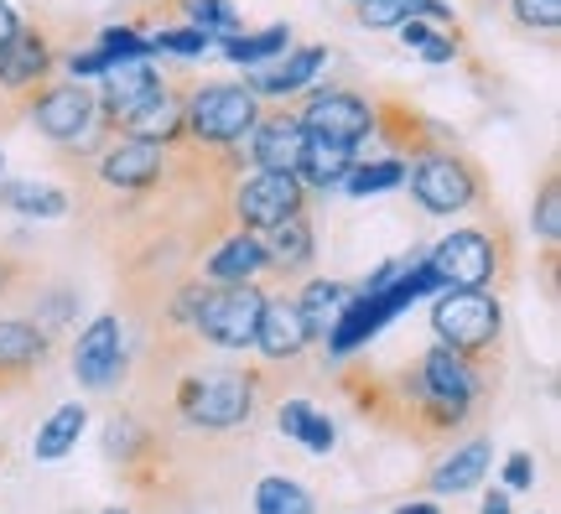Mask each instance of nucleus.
Listing matches in <instances>:
<instances>
[{"label":"nucleus","instance_id":"nucleus-13","mask_svg":"<svg viewBox=\"0 0 561 514\" xmlns=\"http://www.w3.org/2000/svg\"><path fill=\"white\" fill-rule=\"evenodd\" d=\"M47 333H42L32 317H0V396L26 390L47 364Z\"/></svg>","mask_w":561,"mask_h":514},{"label":"nucleus","instance_id":"nucleus-26","mask_svg":"<svg viewBox=\"0 0 561 514\" xmlns=\"http://www.w3.org/2000/svg\"><path fill=\"white\" fill-rule=\"evenodd\" d=\"M280 53H291V26H286V21L265 26V32H240V37L224 42V58L240 62V68H265V62H276Z\"/></svg>","mask_w":561,"mask_h":514},{"label":"nucleus","instance_id":"nucleus-30","mask_svg":"<svg viewBox=\"0 0 561 514\" xmlns=\"http://www.w3.org/2000/svg\"><path fill=\"white\" fill-rule=\"evenodd\" d=\"M146 42H151V53H161V58H203V53L214 47V37H208L203 26H187V21L157 26Z\"/></svg>","mask_w":561,"mask_h":514},{"label":"nucleus","instance_id":"nucleus-9","mask_svg":"<svg viewBox=\"0 0 561 514\" xmlns=\"http://www.w3.org/2000/svg\"><path fill=\"white\" fill-rule=\"evenodd\" d=\"M89 157H94V178L110 193H121V198H146V193H157L167 182V146H157V140L110 136V140H94Z\"/></svg>","mask_w":561,"mask_h":514},{"label":"nucleus","instance_id":"nucleus-17","mask_svg":"<svg viewBox=\"0 0 561 514\" xmlns=\"http://www.w3.org/2000/svg\"><path fill=\"white\" fill-rule=\"evenodd\" d=\"M255 349L265 354V364H286V358H297L307 349V328H301V312L297 301L276 292V297H265L261 307V328H255Z\"/></svg>","mask_w":561,"mask_h":514},{"label":"nucleus","instance_id":"nucleus-1","mask_svg":"<svg viewBox=\"0 0 561 514\" xmlns=\"http://www.w3.org/2000/svg\"><path fill=\"white\" fill-rule=\"evenodd\" d=\"M426 265L437 271L442 292H494L515 271V244L494 214V224H462L453 235H442Z\"/></svg>","mask_w":561,"mask_h":514},{"label":"nucleus","instance_id":"nucleus-5","mask_svg":"<svg viewBox=\"0 0 561 514\" xmlns=\"http://www.w3.org/2000/svg\"><path fill=\"white\" fill-rule=\"evenodd\" d=\"M255 390L261 375L240 369V364H219V369H203L187 375L178 385V415L193 432H234L255 415Z\"/></svg>","mask_w":561,"mask_h":514},{"label":"nucleus","instance_id":"nucleus-15","mask_svg":"<svg viewBox=\"0 0 561 514\" xmlns=\"http://www.w3.org/2000/svg\"><path fill=\"white\" fill-rule=\"evenodd\" d=\"M121 317L104 312L94 317L89 328L79 333V343H73V379H79L83 390H110L115 379H121Z\"/></svg>","mask_w":561,"mask_h":514},{"label":"nucleus","instance_id":"nucleus-27","mask_svg":"<svg viewBox=\"0 0 561 514\" xmlns=\"http://www.w3.org/2000/svg\"><path fill=\"white\" fill-rule=\"evenodd\" d=\"M255 514H318V499L307 494L297 478L265 473L255 483Z\"/></svg>","mask_w":561,"mask_h":514},{"label":"nucleus","instance_id":"nucleus-35","mask_svg":"<svg viewBox=\"0 0 561 514\" xmlns=\"http://www.w3.org/2000/svg\"><path fill=\"white\" fill-rule=\"evenodd\" d=\"M530 478H536L530 453H510V462H504V489H510V494H520V489H530Z\"/></svg>","mask_w":561,"mask_h":514},{"label":"nucleus","instance_id":"nucleus-8","mask_svg":"<svg viewBox=\"0 0 561 514\" xmlns=\"http://www.w3.org/2000/svg\"><path fill=\"white\" fill-rule=\"evenodd\" d=\"M261 307L265 292L261 281H244V286H208V297L198 307L193 338L208 349H255V328H261Z\"/></svg>","mask_w":561,"mask_h":514},{"label":"nucleus","instance_id":"nucleus-19","mask_svg":"<svg viewBox=\"0 0 561 514\" xmlns=\"http://www.w3.org/2000/svg\"><path fill=\"white\" fill-rule=\"evenodd\" d=\"M359 297V286H348V281H307L297 297V312H301V328H307V343H328L333 333V322L343 317V307Z\"/></svg>","mask_w":561,"mask_h":514},{"label":"nucleus","instance_id":"nucleus-39","mask_svg":"<svg viewBox=\"0 0 561 514\" xmlns=\"http://www.w3.org/2000/svg\"><path fill=\"white\" fill-rule=\"evenodd\" d=\"M396 514H442L437 504H432V499H411V504H401V510Z\"/></svg>","mask_w":561,"mask_h":514},{"label":"nucleus","instance_id":"nucleus-7","mask_svg":"<svg viewBox=\"0 0 561 514\" xmlns=\"http://www.w3.org/2000/svg\"><path fill=\"white\" fill-rule=\"evenodd\" d=\"M307 187L291 172H240L229 182V224H240L244 235H265L286 224L291 214H307Z\"/></svg>","mask_w":561,"mask_h":514},{"label":"nucleus","instance_id":"nucleus-2","mask_svg":"<svg viewBox=\"0 0 561 514\" xmlns=\"http://www.w3.org/2000/svg\"><path fill=\"white\" fill-rule=\"evenodd\" d=\"M432 333L447 354H458L473 369H494L504 343V307L494 292H437L432 307Z\"/></svg>","mask_w":561,"mask_h":514},{"label":"nucleus","instance_id":"nucleus-22","mask_svg":"<svg viewBox=\"0 0 561 514\" xmlns=\"http://www.w3.org/2000/svg\"><path fill=\"white\" fill-rule=\"evenodd\" d=\"M359 161V146H343V140H322V136H307V151L297 161V182L307 193H328L348 178V167Z\"/></svg>","mask_w":561,"mask_h":514},{"label":"nucleus","instance_id":"nucleus-37","mask_svg":"<svg viewBox=\"0 0 561 514\" xmlns=\"http://www.w3.org/2000/svg\"><path fill=\"white\" fill-rule=\"evenodd\" d=\"M16 26H21L16 5H11V0H0V47H5V42H11V32H16Z\"/></svg>","mask_w":561,"mask_h":514},{"label":"nucleus","instance_id":"nucleus-43","mask_svg":"<svg viewBox=\"0 0 561 514\" xmlns=\"http://www.w3.org/2000/svg\"><path fill=\"white\" fill-rule=\"evenodd\" d=\"M0 178H5V157H0Z\"/></svg>","mask_w":561,"mask_h":514},{"label":"nucleus","instance_id":"nucleus-3","mask_svg":"<svg viewBox=\"0 0 561 514\" xmlns=\"http://www.w3.org/2000/svg\"><path fill=\"white\" fill-rule=\"evenodd\" d=\"M261 100L234 79H208L187 89V104H182V136L193 146H208V151H234L250 140L255 119H261Z\"/></svg>","mask_w":561,"mask_h":514},{"label":"nucleus","instance_id":"nucleus-11","mask_svg":"<svg viewBox=\"0 0 561 514\" xmlns=\"http://www.w3.org/2000/svg\"><path fill=\"white\" fill-rule=\"evenodd\" d=\"M26 119H32V130H37V136H47L53 146L68 151L73 140H83L89 130H94V94H89L83 83H73V79H53L47 89L32 94Z\"/></svg>","mask_w":561,"mask_h":514},{"label":"nucleus","instance_id":"nucleus-23","mask_svg":"<svg viewBox=\"0 0 561 514\" xmlns=\"http://www.w3.org/2000/svg\"><path fill=\"white\" fill-rule=\"evenodd\" d=\"M83 426H89V411H83V400H68V406H58V411L42 421L37 442H32L37 462H58V457H68L73 447H79Z\"/></svg>","mask_w":561,"mask_h":514},{"label":"nucleus","instance_id":"nucleus-20","mask_svg":"<svg viewBox=\"0 0 561 514\" xmlns=\"http://www.w3.org/2000/svg\"><path fill=\"white\" fill-rule=\"evenodd\" d=\"M489 457H494L489 436H468V442H458V447L426 473V489H432V494H468V489H479L483 473H489Z\"/></svg>","mask_w":561,"mask_h":514},{"label":"nucleus","instance_id":"nucleus-16","mask_svg":"<svg viewBox=\"0 0 561 514\" xmlns=\"http://www.w3.org/2000/svg\"><path fill=\"white\" fill-rule=\"evenodd\" d=\"M322 62H328V47H322V42H307V47L280 53V58L265 62V68H244V89H250L255 100H297L301 89L322 73Z\"/></svg>","mask_w":561,"mask_h":514},{"label":"nucleus","instance_id":"nucleus-32","mask_svg":"<svg viewBox=\"0 0 561 514\" xmlns=\"http://www.w3.org/2000/svg\"><path fill=\"white\" fill-rule=\"evenodd\" d=\"M130 5V32H140V37H151L161 26H172V16H178V0H125Z\"/></svg>","mask_w":561,"mask_h":514},{"label":"nucleus","instance_id":"nucleus-21","mask_svg":"<svg viewBox=\"0 0 561 514\" xmlns=\"http://www.w3.org/2000/svg\"><path fill=\"white\" fill-rule=\"evenodd\" d=\"M203 271H208V281L214 286H244V281H255L265 271V250H261V235H244V229H234V235H224L214 250H208V260H203Z\"/></svg>","mask_w":561,"mask_h":514},{"label":"nucleus","instance_id":"nucleus-14","mask_svg":"<svg viewBox=\"0 0 561 514\" xmlns=\"http://www.w3.org/2000/svg\"><path fill=\"white\" fill-rule=\"evenodd\" d=\"M369 104H375V130H380L396 151H401V161L411 157H426V151H437L442 140V125H432V119L421 115L416 104L405 100V94H396V89H385V94H369Z\"/></svg>","mask_w":561,"mask_h":514},{"label":"nucleus","instance_id":"nucleus-29","mask_svg":"<svg viewBox=\"0 0 561 514\" xmlns=\"http://www.w3.org/2000/svg\"><path fill=\"white\" fill-rule=\"evenodd\" d=\"M530 224H536V239H541L546 250H557V239H561V172H557V161H546Z\"/></svg>","mask_w":561,"mask_h":514},{"label":"nucleus","instance_id":"nucleus-42","mask_svg":"<svg viewBox=\"0 0 561 514\" xmlns=\"http://www.w3.org/2000/svg\"><path fill=\"white\" fill-rule=\"evenodd\" d=\"M104 514H130V510H104Z\"/></svg>","mask_w":561,"mask_h":514},{"label":"nucleus","instance_id":"nucleus-10","mask_svg":"<svg viewBox=\"0 0 561 514\" xmlns=\"http://www.w3.org/2000/svg\"><path fill=\"white\" fill-rule=\"evenodd\" d=\"M301 130L322 140H343V146H359L369 130H375V104L369 94L348 89V83H333V89H318L312 100H291Z\"/></svg>","mask_w":561,"mask_h":514},{"label":"nucleus","instance_id":"nucleus-36","mask_svg":"<svg viewBox=\"0 0 561 514\" xmlns=\"http://www.w3.org/2000/svg\"><path fill=\"white\" fill-rule=\"evenodd\" d=\"M396 32H401V42H405V47H426V42L447 37V32H437V26H432V21H401V26H396Z\"/></svg>","mask_w":561,"mask_h":514},{"label":"nucleus","instance_id":"nucleus-34","mask_svg":"<svg viewBox=\"0 0 561 514\" xmlns=\"http://www.w3.org/2000/svg\"><path fill=\"white\" fill-rule=\"evenodd\" d=\"M68 317H79V297L73 292H37V328H62Z\"/></svg>","mask_w":561,"mask_h":514},{"label":"nucleus","instance_id":"nucleus-41","mask_svg":"<svg viewBox=\"0 0 561 514\" xmlns=\"http://www.w3.org/2000/svg\"><path fill=\"white\" fill-rule=\"evenodd\" d=\"M348 5H354V11H359V5H369V0H348Z\"/></svg>","mask_w":561,"mask_h":514},{"label":"nucleus","instance_id":"nucleus-4","mask_svg":"<svg viewBox=\"0 0 561 514\" xmlns=\"http://www.w3.org/2000/svg\"><path fill=\"white\" fill-rule=\"evenodd\" d=\"M405 182H411L416 208L432 218L489 208V178H483L479 161L468 151H458V146H437V151L416 157V167H405Z\"/></svg>","mask_w":561,"mask_h":514},{"label":"nucleus","instance_id":"nucleus-25","mask_svg":"<svg viewBox=\"0 0 561 514\" xmlns=\"http://www.w3.org/2000/svg\"><path fill=\"white\" fill-rule=\"evenodd\" d=\"M276 426L286 432V442H301L307 453H318V457L333 453V421L318 415L307 400H286V406L276 411Z\"/></svg>","mask_w":561,"mask_h":514},{"label":"nucleus","instance_id":"nucleus-18","mask_svg":"<svg viewBox=\"0 0 561 514\" xmlns=\"http://www.w3.org/2000/svg\"><path fill=\"white\" fill-rule=\"evenodd\" d=\"M261 250H265V271H276V276H297V271H307V265H312V255H318L312 218H307V214H291L286 224L265 229V235H261Z\"/></svg>","mask_w":561,"mask_h":514},{"label":"nucleus","instance_id":"nucleus-28","mask_svg":"<svg viewBox=\"0 0 561 514\" xmlns=\"http://www.w3.org/2000/svg\"><path fill=\"white\" fill-rule=\"evenodd\" d=\"M405 167L411 161H401V157H385V161H354L348 167V178L339 182L348 198H375V193H385V187H401L405 182Z\"/></svg>","mask_w":561,"mask_h":514},{"label":"nucleus","instance_id":"nucleus-38","mask_svg":"<svg viewBox=\"0 0 561 514\" xmlns=\"http://www.w3.org/2000/svg\"><path fill=\"white\" fill-rule=\"evenodd\" d=\"M483 514H510V494H504V489H494V494L483 499Z\"/></svg>","mask_w":561,"mask_h":514},{"label":"nucleus","instance_id":"nucleus-33","mask_svg":"<svg viewBox=\"0 0 561 514\" xmlns=\"http://www.w3.org/2000/svg\"><path fill=\"white\" fill-rule=\"evenodd\" d=\"M21 292H32V260L0 250V307H5V301H16Z\"/></svg>","mask_w":561,"mask_h":514},{"label":"nucleus","instance_id":"nucleus-6","mask_svg":"<svg viewBox=\"0 0 561 514\" xmlns=\"http://www.w3.org/2000/svg\"><path fill=\"white\" fill-rule=\"evenodd\" d=\"M58 62H62V53H58V42H53V32L37 26V21H21L16 32H11V42L0 47V100L26 119L32 94L53 83Z\"/></svg>","mask_w":561,"mask_h":514},{"label":"nucleus","instance_id":"nucleus-12","mask_svg":"<svg viewBox=\"0 0 561 514\" xmlns=\"http://www.w3.org/2000/svg\"><path fill=\"white\" fill-rule=\"evenodd\" d=\"M301 151H307V130H301L291 100H286V110H271V115L255 119V130L244 140V161L255 172H291L297 178Z\"/></svg>","mask_w":561,"mask_h":514},{"label":"nucleus","instance_id":"nucleus-31","mask_svg":"<svg viewBox=\"0 0 561 514\" xmlns=\"http://www.w3.org/2000/svg\"><path fill=\"white\" fill-rule=\"evenodd\" d=\"M510 16L525 32H541V37H557L561 26V0H510Z\"/></svg>","mask_w":561,"mask_h":514},{"label":"nucleus","instance_id":"nucleus-24","mask_svg":"<svg viewBox=\"0 0 561 514\" xmlns=\"http://www.w3.org/2000/svg\"><path fill=\"white\" fill-rule=\"evenodd\" d=\"M0 208H11L21 218H62L73 208V198L62 187H42V182H5L0 178Z\"/></svg>","mask_w":561,"mask_h":514},{"label":"nucleus","instance_id":"nucleus-40","mask_svg":"<svg viewBox=\"0 0 561 514\" xmlns=\"http://www.w3.org/2000/svg\"><path fill=\"white\" fill-rule=\"evenodd\" d=\"M479 5H483V11H494V5H500V0H479Z\"/></svg>","mask_w":561,"mask_h":514}]
</instances>
